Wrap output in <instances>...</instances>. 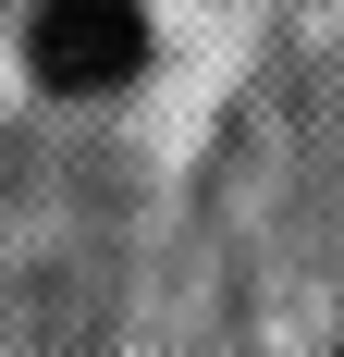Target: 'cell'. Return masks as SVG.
Here are the masks:
<instances>
[{"label": "cell", "instance_id": "6da1fadb", "mask_svg": "<svg viewBox=\"0 0 344 357\" xmlns=\"http://www.w3.org/2000/svg\"><path fill=\"white\" fill-rule=\"evenodd\" d=\"M25 62H37V86H62V99H111V86L148 62V13L136 0H37Z\"/></svg>", "mask_w": 344, "mask_h": 357}]
</instances>
